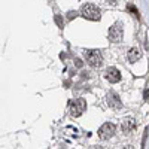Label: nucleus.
<instances>
[{"mask_svg":"<svg viewBox=\"0 0 149 149\" xmlns=\"http://www.w3.org/2000/svg\"><path fill=\"white\" fill-rule=\"evenodd\" d=\"M81 15L85 19H90V21H98L102 18V10L98 9L95 5L93 3H85L81 8Z\"/></svg>","mask_w":149,"mask_h":149,"instance_id":"f257e3e1","label":"nucleus"},{"mask_svg":"<svg viewBox=\"0 0 149 149\" xmlns=\"http://www.w3.org/2000/svg\"><path fill=\"white\" fill-rule=\"evenodd\" d=\"M85 60L91 67H100L103 63V55L97 49H90V51L85 52Z\"/></svg>","mask_w":149,"mask_h":149,"instance_id":"f03ea898","label":"nucleus"},{"mask_svg":"<svg viewBox=\"0 0 149 149\" xmlns=\"http://www.w3.org/2000/svg\"><path fill=\"white\" fill-rule=\"evenodd\" d=\"M124 37V29H122V24L121 22H115L113 26L109 29V40L113 42V43H118L122 40Z\"/></svg>","mask_w":149,"mask_h":149,"instance_id":"7ed1b4c3","label":"nucleus"},{"mask_svg":"<svg viewBox=\"0 0 149 149\" xmlns=\"http://www.w3.org/2000/svg\"><path fill=\"white\" fill-rule=\"evenodd\" d=\"M85 109H86V103H85L84 98H78V100L72 102L70 103V107H69L72 116H81L84 113Z\"/></svg>","mask_w":149,"mask_h":149,"instance_id":"20e7f679","label":"nucleus"},{"mask_svg":"<svg viewBox=\"0 0 149 149\" xmlns=\"http://www.w3.org/2000/svg\"><path fill=\"white\" fill-rule=\"evenodd\" d=\"M115 131H116L115 124L106 122V124H103V125L100 127V130H98V136H100V139H103V140H109L112 136L115 134Z\"/></svg>","mask_w":149,"mask_h":149,"instance_id":"39448f33","label":"nucleus"},{"mask_svg":"<svg viewBox=\"0 0 149 149\" xmlns=\"http://www.w3.org/2000/svg\"><path fill=\"white\" fill-rule=\"evenodd\" d=\"M107 104L112 107V109H115V110H119L122 107V102H121V98L116 93H110L107 94Z\"/></svg>","mask_w":149,"mask_h":149,"instance_id":"423d86ee","label":"nucleus"},{"mask_svg":"<svg viewBox=\"0 0 149 149\" xmlns=\"http://www.w3.org/2000/svg\"><path fill=\"white\" fill-rule=\"evenodd\" d=\"M121 130L122 133H125V134H130L136 130V119L134 118H125L122 121L121 124Z\"/></svg>","mask_w":149,"mask_h":149,"instance_id":"0eeeda50","label":"nucleus"},{"mask_svg":"<svg viewBox=\"0 0 149 149\" xmlns=\"http://www.w3.org/2000/svg\"><path fill=\"white\" fill-rule=\"evenodd\" d=\"M106 78L110 84H116L121 81V72L115 67H109L107 72H106Z\"/></svg>","mask_w":149,"mask_h":149,"instance_id":"6e6552de","label":"nucleus"},{"mask_svg":"<svg viewBox=\"0 0 149 149\" xmlns=\"http://www.w3.org/2000/svg\"><path fill=\"white\" fill-rule=\"evenodd\" d=\"M140 58H142V52L137 48H131L128 51V54H127V60L130 61V63H136V61H139Z\"/></svg>","mask_w":149,"mask_h":149,"instance_id":"1a4fd4ad","label":"nucleus"},{"mask_svg":"<svg viewBox=\"0 0 149 149\" xmlns=\"http://www.w3.org/2000/svg\"><path fill=\"white\" fill-rule=\"evenodd\" d=\"M127 9H128V12H131V14H134L136 17H137V18L140 19V15H139V10H137V9H136V6H133V5L130 3V5L127 6Z\"/></svg>","mask_w":149,"mask_h":149,"instance_id":"9d476101","label":"nucleus"},{"mask_svg":"<svg viewBox=\"0 0 149 149\" xmlns=\"http://www.w3.org/2000/svg\"><path fill=\"white\" fill-rule=\"evenodd\" d=\"M73 17H76V12H69V19H72Z\"/></svg>","mask_w":149,"mask_h":149,"instance_id":"9b49d317","label":"nucleus"},{"mask_svg":"<svg viewBox=\"0 0 149 149\" xmlns=\"http://www.w3.org/2000/svg\"><path fill=\"white\" fill-rule=\"evenodd\" d=\"M145 98H149V90H145Z\"/></svg>","mask_w":149,"mask_h":149,"instance_id":"f8f14e48","label":"nucleus"}]
</instances>
